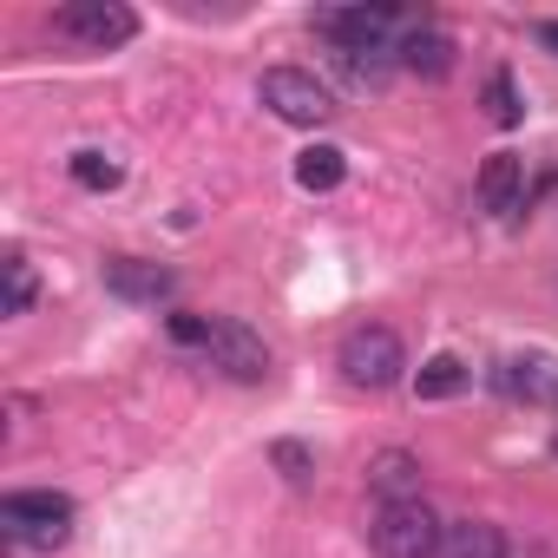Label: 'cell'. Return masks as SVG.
Returning <instances> with one entry per match:
<instances>
[{
    "label": "cell",
    "mask_w": 558,
    "mask_h": 558,
    "mask_svg": "<svg viewBox=\"0 0 558 558\" xmlns=\"http://www.w3.org/2000/svg\"><path fill=\"white\" fill-rule=\"evenodd\" d=\"M165 336L178 342V349H197L217 375H230V381H263L269 375V349H263V336L250 329V323H236V316H184V310H171L165 316Z\"/></svg>",
    "instance_id": "cell-1"
},
{
    "label": "cell",
    "mask_w": 558,
    "mask_h": 558,
    "mask_svg": "<svg viewBox=\"0 0 558 558\" xmlns=\"http://www.w3.org/2000/svg\"><path fill=\"white\" fill-rule=\"evenodd\" d=\"M421 27L427 21L408 14V8H329V14H316V34L336 47V60H349V53H395V40L408 47Z\"/></svg>",
    "instance_id": "cell-2"
},
{
    "label": "cell",
    "mask_w": 558,
    "mask_h": 558,
    "mask_svg": "<svg viewBox=\"0 0 558 558\" xmlns=\"http://www.w3.org/2000/svg\"><path fill=\"white\" fill-rule=\"evenodd\" d=\"M0 532H8L14 545H27V551H60L73 538V499L47 493V486L8 493V499H0Z\"/></svg>",
    "instance_id": "cell-3"
},
{
    "label": "cell",
    "mask_w": 558,
    "mask_h": 558,
    "mask_svg": "<svg viewBox=\"0 0 558 558\" xmlns=\"http://www.w3.org/2000/svg\"><path fill=\"white\" fill-rule=\"evenodd\" d=\"M440 532H447V519H434L427 499H395V506H375V519H368L375 558H440Z\"/></svg>",
    "instance_id": "cell-4"
},
{
    "label": "cell",
    "mask_w": 558,
    "mask_h": 558,
    "mask_svg": "<svg viewBox=\"0 0 558 558\" xmlns=\"http://www.w3.org/2000/svg\"><path fill=\"white\" fill-rule=\"evenodd\" d=\"M336 368H342V381H349V388H395V381L408 375V349H401V336H395V329L362 323V329H349V336H342Z\"/></svg>",
    "instance_id": "cell-5"
},
{
    "label": "cell",
    "mask_w": 558,
    "mask_h": 558,
    "mask_svg": "<svg viewBox=\"0 0 558 558\" xmlns=\"http://www.w3.org/2000/svg\"><path fill=\"white\" fill-rule=\"evenodd\" d=\"M256 99L283 119V125H329L336 119V93L316 73H303V66H269L256 80Z\"/></svg>",
    "instance_id": "cell-6"
},
{
    "label": "cell",
    "mask_w": 558,
    "mask_h": 558,
    "mask_svg": "<svg viewBox=\"0 0 558 558\" xmlns=\"http://www.w3.org/2000/svg\"><path fill=\"white\" fill-rule=\"evenodd\" d=\"M53 34H66L73 47H93V53H112L138 34V14L125 0H73V8L53 14Z\"/></svg>",
    "instance_id": "cell-7"
},
{
    "label": "cell",
    "mask_w": 558,
    "mask_h": 558,
    "mask_svg": "<svg viewBox=\"0 0 558 558\" xmlns=\"http://www.w3.org/2000/svg\"><path fill=\"white\" fill-rule=\"evenodd\" d=\"M106 290L119 296V303H165L171 290H178V276L165 269V263H145V256H112L106 263Z\"/></svg>",
    "instance_id": "cell-8"
},
{
    "label": "cell",
    "mask_w": 558,
    "mask_h": 558,
    "mask_svg": "<svg viewBox=\"0 0 558 558\" xmlns=\"http://www.w3.org/2000/svg\"><path fill=\"white\" fill-rule=\"evenodd\" d=\"M480 210H493V217H512L519 204H525V158H512V151H493L486 165H480Z\"/></svg>",
    "instance_id": "cell-9"
},
{
    "label": "cell",
    "mask_w": 558,
    "mask_h": 558,
    "mask_svg": "<svg viewBox=\"0 0 558 558\" xmlns=\"http://www.w3.org/2000/svg\"><path fill=\"white\" fill-rule=\"evenodd\" d=\"M368 486H375L381 506H395V499H421V460H414L408 447H381V453L368 460Z\"/></svg>",
    "instance_id": "cell-10"
},
{
    "label": "cell",
    "mask_w": 558,
    "mask_h": 558,
    "mask_svg": "<svg viewBox=\"0 0 558 558\" xmlns=\"http://www.w3.org/2000/svg\"><path fill=\"white\" fill-rule=\"evenodd\" d=\"M499 388L519 395V401H532V408H558V362H545V355H519V362L499 368Z\"/></svg>",
    "instance_id": "cell-11"
},
{
    "label": "cell",
    "mask_w": 558,
    "mask_h": 558,
    "mask_svg": "<svg viewBox=\"0 0 558 558\" xmlns=\"http://www.w3.org/2000/svg\"><path fill=\"white\" fill-rule=\"evenodd\" d=\"M440 558H506V532L493 519H447Z\"/></svg>",
    "instance_id": "cell-12"
},
{
    "label": "cell",
    "mask_w": 558,
    "mask_h": 558,
    "mask_svg": "<svg viewBox=\"0 0 558 558\" xmlns=\"http://www.w3.org/2000/svg\"><path fill=\"white\" fill-rule=\"evenodd\" d=\"M401 66H408V73H421V80H447V73H453V40H447V34H434V27H421V34L401 47Z\"/></svg>",
    "instance_id": "cell-13"
},
{
    "label": "cell",
    "mask_w": 558,
    "mask_h": 558,
    "mask_svg": "<svg viewBox=\"0 0 558 558\" xmlns=\"http://www.w3.org/2000/svg\"><path fill=\"white\" fill-rule=\"evenodd\" d=\"M466 381H473V375H466L460 355H427L421 375H414V395H421V401H453V395H466Z\"/></svg>",
    "instance_id": "cell-14"
},
{
    "label": "cell",
    "mask_w": 558,
    "mask_h": 558,
    "mask_svg": "<svg viewBox=\"0 0 558 558\" xmlns=\"http://www.w3.org/2000/svg\"><path fill=\"white\" fill-rule=\"evenodd\" d=\"M342 178H349V158H342L336 145H310V151L296 158V184H303V191H336Z\"/></svg>",
    "instance_id": "cell-15"
},
{
    "label": "cell",
    "mask_w": 558,
    "mask_h": 558,
    "mask_svg": "<svg viewBox=\"0 0 558 558\" xmlns=\"http://www.w3.org/2000/svg\"><path fill=\"white\" fill-rule=\"evenodd\" d=\"M0 276H8V303H0V316H27L34 310V263L14 250L8 263H0Z\"/></svg>",
    "instance_id": "cell-16"
},
{
    "label": "cell",
    "mask_w": 558,
    "mask_h": 558,
    "mask_svg": "<svg viewBox=\"0 0 558 558\" xmlns=\"http://www.w3.org/2000/svg\"><path fill=\"white\" fill-rule=\"evenodd\" d=\"M119 158H106V151H73V184L80 191H119Z\"/></svg>",
    "instance_id": "cell-17"
},
{
    "label": "cell",
    "mask_w": 558,
    "mask_h": 558,
    "mask_svg": "<svg viewBox=\"0 0 558 558\" xmlns=\"http://www.w3.org/2000/svg\"><path fill=\"white\" fill-rule=\"evenodd\" d=\"M486 119H493V125H506V132H512V125L525 119V106H519V86H512V73H493V80H486Z\"/></svg>",
    "instance_id": "cell-18"
},
{
    "label": "cell",
    "mask_w": 558,
    "mask_h": 558,
    "mask_svg": "<svg viewBox=\"0 0 558 558\" xmlns=\"http://www.w3.org/2000/svg\"><path fill=\"white\" fill-rule=\"evenodd\" d=\"M276 466H283V473H290V480H296V486H303V480H310V453H303V447H296V440H283V447H276Z\"/></svg>",
    "instance_id": "cell-19"
},
{
    "label": "cell",
    "mask_w": 558,
    "mask_h": 558,
    "mask_svg": "<svg viewBox=\"0 0 558 558\" xmlns=\"http://www.w3.org/2000/svg\"><path fill=\"white\" fill-rule=\"evenodd\" d=\"M532 34H538V47H551V53H558V21H538Z\"/></svg>",
    "instance_id": "cell-20"
}]
</instances>
